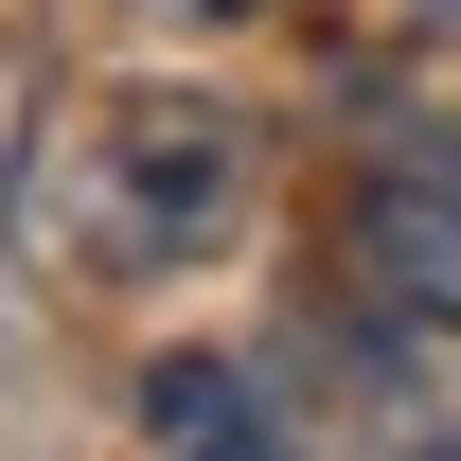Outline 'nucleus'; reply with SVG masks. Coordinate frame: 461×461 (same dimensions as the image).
I'll return each instance as SVG.
<instances>
[{
  "label": "nucleus",
  "instance_id": "nucleus-1",
  "mask_svg": "<svg viewBox=\"0 0 461 461\" xmlns=\"http://www.w3.org/2000/svg\"><path fill=\"white\" fill-rule=\"evenodd\" d=\"M267 160H249V107L213 89H89L54 142V249L71 285H177L249 230Z\"/></svg>",
  "mask_w": 461,
  "mask_h": 461
},
{
  "label": "nucleus",
  "instance_id": "nucleus-2",
  "mask_svg": "<svg viewBox=\"0 0 461 461\" xmlns=\"http://www.w3.org/2000/svg\"><path fill=\"white\" fill-rule=\"evenodd\" d=\"M355 285H373V320H408V338H461V177H426V160L355 177Z\"/></svg>",
  "mask_w": 461,
  "mask_h": 461
},
{
  "label": "nucleus",
  "instance_id": "nucleus-3",
  "mask_svg": "<svg viewBox=\"0 0 461 461\" xmlns=\"http://www.w3.org/2000/svg\"><path fill=\"white\" fill-rule=\"evenodd\" d=\"M142 461H285V426L230 355H160L142 373Z\"/></svg>",
  "mask_w": 461,
  "mask_h": 461
},
{
  "label": "nucleus",
  "instance_id": "nucleus-4",
  "mask_svg": "<svg viewBox=\"0 0 461 461\" xmlns=\"http://www.w3.org/2000/svg\"><path fill=\"white\" fill-rule=\"evenodd\" d=\"M355 461H461V391H373L355 408Z\"/></svg>",
  "mask_w": 461,
  "mask_h": 461
},
{
  "label": "nucleus",
  "instance_id": "nucleus-5",
  "mask_svg": "<svg viewBox=\"0 0 461 461\" xmlns=\"http://www.w3.org/2000/svg\"><path fill=\"white\" fill-rule=\"evenodd\" d=\"M373 160H426V177H461V107H391V142Z\"/></svg>",
  "mask_w": 461,
  "mask_h": 461
},
{
  "label": "nucleus",
  "instance_id": "nucleus-6",
  "mask_svg": "<svg viewBox=\"0 0 461 461\" xmlns=\"http://www.w3.org/2000/svg\"><path fill=\"white\" fill-rule=\"evenodd\" d=\"M124 18H267V0H124Z\"/></svg>",
  "mask_w": 461,
  "mask_h": 461
}]
</instances>
